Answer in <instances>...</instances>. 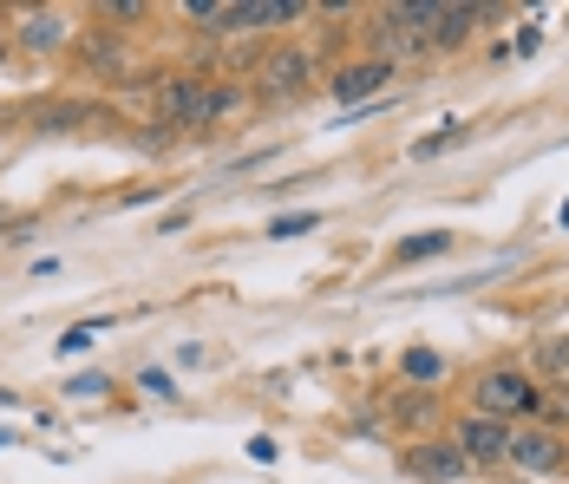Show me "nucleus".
Segmentation results:
<instances>
[{"label":"nucleus","instance_id":"nucleus-5","mask_svg":"<svg viewBox=\"0 0 569 484\" xmlns=\"http://www.w3.org/2000/svg\"><path fill=\"white\" fill-rule=\"evenodd\" d=\"M406 465H412V478H426V484H458L465 472H471V465H465V452H458L452 438H432V445H419Z\"/></svg>","mask_w":569,"mask_h":484},{"label":"nucleus","instance_id":"nucleus-17","mask_svg":"<svg viewBox=\"0 0 569 484\" xmlns=\"http://www.w3.org/2000/svg\"><path fill=\"white\" fill-rule=\"evenodd\" d=\"M537 360H543V374H569V347H563V340H543V347H537Z\"/></svg>","mask_w":569,"mask_h":484},{"label":"nucleus","instance_id":"nucleus-8","mask_svg":"<svg viewBox=\"0 0 569 484\" xmlns=\"http://www.w3.org/2000/svg\"><path fill=\"white\" fill-rule=\"evenodd\" d=\"M190 99H197V79H164V92H158V125H151V131L190 125Z\"/></svg>","mask_w":569,"mask_h":484},{"label":"nucleus","instance_id":"nucleus-10","mask_svg":"<svg viewBox=\"0 0 569 484\" xmlns=\"http://www.w3.org/2000/svg\"><path fill=\"white\" fill-rule=\"evenodd\" d=\"M229 106H236L229 86H197V99H190V125H210V118H223Z\"/></svg>","mask_w":569,"mask_h":484},{"label":"nucleus","instance_id":"nucleus-22","mask_svg":"<svg viewBox=\"0 0 569 484\" xmlns=\"http://www.w3.org/2000/svg\"><path fill=\"white\" fill-rule=\"evenodd\" d=\"M0 406H13V393H7V386H0Z\"/></svg>","mask_w":569,"mask_h":484},{"label":"nucleus","instance_id":"nucleus-20","mask_svg":"<svg viewBox=\"0 0 569 484\" xmlns=\"http://www.w3.org/2000/svg\"><path fill=\"white\" fill-rule=\"evenodd\" d=\"M106 13H112V20H144V7H138V0H112Z\"/></svg>","mask_w":569,"mask_h":484},{"label":"nucleus","instance_id":"nucleus-23","mask_svg":"<svg viewBox=\"0 0 569 484\" xmlns=\"http://www.w3.org/2000/svg\"><path fill=\"white\" fill-rule=\"evenodd\" d=\"M563 229H569V204H563Z\"/></svg>","mask_w":569,"mask_h":484},{"label":"nucleus","instance_id":"nucleus-2","mask_svg":"<svg viewBox=\"0 0 569 484\" xmlns=\"http://www.w3.org/2000/svg\"><path fill=\"white\" fill-rule=\"evenodd\" d=\"M505 458H511L517 472L550 478V472H563V438H557V432H537V426H517L511 445H505Z\"/></svg>","mask_w":569,"mask_h":484},{"label":"nucleus","instance_id":"nucleus-3","mask_svg":"<svg viewBox=\"0 0 569 484\" xmlns=\"http://www.w3.org/2000/svg\"><path fill=\"white\" fill-rule=\"evenodd\" d=\"M452 445L465 452V465H498L505 445H511V426H498V419H485V413H465L458 432H452Z\"/></svg>","mask_w":569,"mask_h":484},{"label":"nucleus","instance_id":"nucleus-13","mask_svg":"<svg viewBox=\"0 0 569 484\" xmlns=\"http://www.w3.org/2000/svg\"><path fill=\"white\" fill-rule=\"evenodd\" d=\"M99 327H106V322H79V327H66V334H59V354H86V347L99 340Z\"/></svg>","mask_w":569,"mask_h":484},{"label":"nucleus","instance_id":"nucleus-14","mask_svg":"<svg viewBox=\"0 0 569 484\" xmlns=\"http://www.w3.org/2000/svg\"><path fill=\"white\" fill-rule=\"evenodd\" d=\"M406 374H412V379H439V374H446V360H439L432 347H412V354H406Z\"/></svg>","mask_w":569,"mask_h":484},{"label":"nucleus","instance_id":"nucleus-11","mask_svg":"<svg viewBox=\"0 0 569 484\" xmlns=\"http://www.w3.org/2000/svg\"><path fill=\"white\" fill-rule=\"evenodd\" d=\"M439 249H452V236H446V229H426V236L399 243V263H419V256H439Z\"/></svg>","mask_w":569,"mask_h":484},{"label":"nucleus","instance_id":"nucleus-21","mask_svg":"<svg viewBox=\"0 0 569 484\" xmlns=\"http://www.w3.org/2000/svg\"><path fill=\"white\" fill-rule=\"evenodd\" d=\"M7 47H13V33H7V27H0V59H7Z\"/></svg>","mask_w":569,"mask_h":484},{"label":"nucleus","instance_id":"nucleus-7","mask_svg":"<svg viewBox=\"0 0 569 484\" xmlns=\"http://www.w3.org/2000/svg\"><path fill=\"white\" fill-rule=\"evenodd\" d=\"M66 33H72V27H66V13H47V7H40V13H27V20L13 27V40H20L27 53H53V47H66Z\"/></svg>","mask_w":569,"mask_h":484},{"label":"nucleus","instance_id":"nucleus-19","mask_svg":"<svg viewBox=\"0 0 569 484\" xmlns=\"http://www.w3.org/2000/svg\"><path fill=\"white\" fill-rule=\"evenodd\" d=\"M276 452H282V445H276V438H249V458H256V465H269V458H276Z\"/></svg>","mask_w":569,"mask_h":484},{"label":"nucleus","instance_id":"nucleus-6","mask_svg":"<svg viewBox=\"0 0 569 484\" xmlns=\"http://www.w3.org/2000/svg\"><path fill=\"white\" fill-rule=\"evenodd\" d=\"M387 79H393V66H387V59H353V66L335 72V99H341V106H360V99L387 92Z\"/></svg>","mask_w":569,"mask_h":484},{"label":"nucleus","instance_id":"nucleus-12","mask_svg":"<svg viewBox=\"0 0 569 484\" xmlns=\"http://www.w3.org/2000/svg\"><path fill=\"white\" fill-rule=\"evenodd\" d=\"M315 223H321L315 210H288V216H276V223H269V236H276V243H288V236H308Z\"/></svg>","mask_w":569,"mask_h":484},{"label":"nucleus","instance_id":"nucleus-18","mask_svg":"<svg viewBox=\"0 0 569 484\" xmlns=\"http://www.w3.org/2000/svg\"><path fill=\"white\" fill-rule=\"evenodd\" d=\"M86 59H92V66H118V47H112V40H92V47H86Z\"/></svg>","mask_w":569,"mask_h":484},{"label":"nucleus","instance_id":"nucleus-4","mask_svg":"<svg viewBox=\"0 0 569 484\" xmlns=\"http://www.w3.org/2000/svg\"><path fill=\"white\" fill-rule=\"evenodd\" d=\"M308 79H315V59L301 53V47H276V53L262 59V86H269L276 99H295Z\"/></svg>","mask_w":569,"mask_h":484},{"label":"nucleus","instance_id":"nucleus-16","mask_svg":"<svg viewBox=\"0 0 569 484\" xmlns=\"http://www.w3.org/2000/svg\"><path fill=\"white\" fill-rule=\"evenodd\" d=\"M66 393H72V399H99V393H112V379H106V374H79Z\"/></svg>","mask_w":569,"mask_h":484},{"label":"nucleus","instance_id":"nucleus-15","mask_svg":"<svg viewBox=\"0 0 569 484\" xmlns=\"http://www.w3.org/2000/svg\"><path fill=\"white\" fill-rule=\"evenodd\" d=\"M138 386H144L151 399H177V379L164 374V367H144V374H138Z\"/></svg>","mask_w":569,"mask_h":484},{"label":"nucleus","instance_id":"nucleus-9","mask_svg":"<svg viewBox=\"0 0 569 484\" xmlns=\"http://www.w3.org/2000/svg\"><path fill=\"white\" fill-rule=\"evenodd\" d=\"M471 20H478V7H439V20H432V47H458V40L471 33Z\"/></svg>","mask_w":569,"mask_h":484},{"label":"nucleus","instance_id":"nucleus-1","mask_svg":"<svg viewBox=\"0 0 569 484\" xmlns=\"http://www.w3.org/2000/svg\"><path fill=\"white\" fill-rule=\"evenodd\" d=\"M471 413H485V419L511 426V419H530V413H543V393H537V379L517 374V367H491V374L471 386Z\"/></svg>","mask_w":569,"mask_h":484}]
</instances>
